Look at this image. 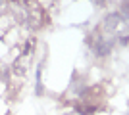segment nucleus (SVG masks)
<instances>
[{
  "instance_id": "1",
  "label": "nucleus",
  "mask_w": 129,
  "mask_h": 115,
  "mask_svg": "<svg viewBox=\"0 0 129 115\" xmlns=\"http://www.w3.org/2000/svg\"><path fill=\"white\" fill-rule=\"evenodd\" d=\"M96 2H98V4H102V0H96Z\"/></svg>"
}]
</instances>
